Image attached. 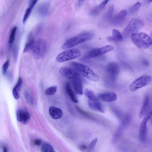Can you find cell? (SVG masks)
<instances>
[{
	"label": "cell",
	"mask_w": 152,
	"mask_h": 152,
	"mask_svg": "<svg viewBox=\"0 0 152 152\" xmlns=\"http://www.w3.org/2000/svg\"><path fill=\"white\" fill-rule=\"evenodd\" d=\"M70 65L71 67L89 80L95 82L99 81V76L87 66L76 62L71 63Z\"/></svg>",
	"instance_id": "obj_1"
},
{
	"label": "cell",
	"mask_w": 152,
	"mask_h": 152,
	"mask_svg": "<svg viewBox=\"0 0 152 152\" xmlns=\"http://www.w3.org/2000/svg\"><path fill=\"white\" fill-rule=\"evenodd\" d=\"M94 34L91 32H85L80 34L67 40L63 45L64 50L69 49L76 45L90 40L93 37Z\"/></svg>",
	"instance_id": "obj_2"
},
{
	"label": "cell",
	"mask_w": 152,
	"mask_h": 152,
	"mask_svg": "<svg viewBox=\"0 0 152 152\" xmlns=\"http://www.w3.org/2000/svg\"><path fill=\"white\" fill-rule=\"evenodd\" d=\"M131 39L137 47L141 49L148 48L152 45V39L145 33H137L131 35Z\"/></svg>",
	"instance_id": "obj_3"
},
{
	"label": "cell",
	"mask_w": 152,
	"mask_h": 152,
	"mask_svg": "<svg viewBox=\"0 0 152 152\" xmlns=\"http://www.w3.org/2000/svg\"><path fill=\"white\" fill-rule=\"evenodd\" d=\"M85 93L88 98V105L91 109L97 112L104 113L103 105L92 91L87 89L85 91Z\"/></svg>",
	"instance_id": "obj_4"
},
{
	"label": "cell",
	"mask_w": 152,
	"mask_h": 152,
	"mask_svg": "<svg viewBox=\"0 0 152 152\" xmlns=\"http://www.w3.org/2000/svg\"><path fill=\"white\" fill-rule=\"evenodd\" d=\"M81 55L80 50L74 49L66 50L60 53L56 58L57 62L61 63L77 58Z\"/></svg>",
	"instance_id": "obj_5"
},
{
	"label": "cell",
	"mask_w": 152,
	"mask_h": 152,
	"mask_svg": "<svg viewBox=\"0 0 152 152\" xmlns=\"http://www.w3.org/2000/svg\"><path fill=\"white\" fill-rule=\"evenodd\" d=\"M47 43L46 41L42 39H38L35 42L32 50L34 58L37 59L42 58L46 53Z\"/></svg>",
	"instance_id": "obj_6"
},
{
	"label": "cell",
	"mask_w": 152,
	"mask_h": 152,
	"mask_svg": "<svg viewBox=\"0 0 152 152\" xmlns=\"http://www.w3.org/2000/svg\"><path fill=\"white\" fill-rule=\"evenodd\" d=\"M144 26V24L142 21L138 19H133L124 29L123 35L126 37L133 33H137Z\"/></svg>",
	"instance_id": "obj_7"
},
{
	"label": "cell",
	"mask_w": 152,
	"mask_h": 152,
	"mask_svg": "<svg viewBox=\"0 0 152 152\" xmlns=\"http://www.w3.org/2000/svg\"><path fill=\"white\" fill-rule=\"evenodd\" d=\"M151 80L150 76L144 75L136 79L131 84L129 89L131 92L137 90L148 85Z\"/></svg>",
	"instance_id": "obj_8"
},
{
	"label": "cell",
	"mask_w": 152,
	"mask_h": 152,
	"mask_svg": "<svg viewBox=\"0 0 152 152\" xmlns=\"http://www.w3.org/2000/svg\"><path fill=\"white\" fill-rule=\"evenodd\" d=\"M113 49V47L111 45H106L105 47L89 51L86 53L85 57L86 59H89L99 57L112 51Z\"/></svg>",
	"instance_id": "obj_9"
},
{
	"label": "cell",
	"mask_w": 152,
	"mask_h": 152,
	"mask_svg": "<svg viewBox=\"0 0 152 152\" xmlns=\"http://www.w3.org/2000/svg\"><path fill=\"white\" fill-rule=\"evenodd\" d=\"M151 115V112L147 113L144 116L140 125L139 133V138L141 141L143 142H145L146 139L147 123Z\"/></svg>",
	"instance_id": "obj_10"
},
{
	"label": "cell",
	"mask_w": 152,
	"mask_h": 152,
	"mask_svg": "<svg viewBox=\"0 0 152 152\" xmlns=\"http://www.w3.org/2000/svg\"><path fill=\"white\" fill-rule=\"evenodd\" d=\"M59 73L62 77L70 80L81 77L80 73L71 67H63L60 68Z\"/></svg>",
	"instance_id": "obj_11"
},
{
	"label": "cell",
	"mask_w": 152,
	"mask_h": 152,
	"mask_svg": "<svg viewBox=\"0 0 152 152\" xmlns=\"http://www.w3.org/2000/svg\"><path fill=\"white\" fill-rule=\"evenodd\" d=\"M106 70L112 81L115 80L119 74V68L117 63L111 62L108 63L106 67Z\"/></svg>",
	"instance_id": "obj_12"
},
{
	"label": "cell",
	"mask_w": 152,
	"mask_h": 152,
	"mask_svg": "<svg viewBox=\"0 0 152 152\" xmlns=\"http://www.w3.org/2000/svg\"><path fill=\"white\" fill-rule=\"evenodd\" d=\"M99 99L106 102H111L116 101L117 98V94L113 92H106L98 95Z\"/></svg>",
	"instance_id": "obj_13"
},
{
	"label": "cell",
	"mask_w": 152,
	"mask_h": 152,
	"mask_svg": "<svg viewBox=\"0 0 152 152\" xmlns=\"http://www.w3.org/2000/svg\"><path fill=\"white\" fill-rule=\"evenodd\" d=\"M71 80L75 92L79 95H82L83 87L81 77L75 78Z\"/></svg>",
	"instance_id": "obj_14"
},
{
	"label": "cell",
	"mask_w": 152,
	"mask_h": 152,
	"mask_svg": "<svg viewBox=\"0 0 152 152\" xmlns=\"http://www.w3.org/2000/svg\"><path fill=\"white\" fill-rule=\"evenodd\" d=\"M17 118L19 122L26 124L30 119V116L28 112L23 110L19 109L17 112Z\"/></svg>",
	"instance_id": "obj_15"
},
{
	"label": "cell",
	"mask_w": 152,
	"mask_h": 152,
	"mask_svg": "<svg viewBox=\"0 0 152 152\" xmlns=\"http://www.w3.org/2000/svg\"><path fill=\"white\" fill-rule=\"evenodd\" d=\"M127 14L126 10L120 11L112 19V23L114 25L118 26L122 23L125 19Z\"/></svg>",
	"instance_id": "obj_16"
},
{
	"label": "cell",
	"mask_w": 152,
	"mask_h": 152,
	"mask_svg": "<svg viewBox=\"0 0 152 152\" xmlns=\"http://www.w3.org/2000/svg\"><path fill=\"white\" fill-rule=\"evenodd\" d=\"M49 113L51 117L55 119L61 118L63 114L61 109L53 106H51L49 108Z\"/></svg>",
	"instance_id": "obj_17"
},
{
	"label": "cell",
	"mask_w": 152,
	"mask_h": 152,
	"mask_svg": "<svg viewBox=\"0 0 152 152\" xmlns=\"http://www.w3.org/2000/svg\"><path fill=\"white\" fill-rule=\"evenodd\" d=\"M35 39L33 34L32 33H30L29 34L27 41L23 52H27L32 50L35 43Z\"/></svg>",
	"instance_id": "obj_18"
},
{
	"label": "cell",
	"mask_w": 152,
	"mask_h": 152,
	"mask_svg": "<svg viewBox=\"0 0 152 152\" xmlns=\"http://www.w3.org/2000/svg\"><path fill=\"white\" fill-rule=\"evenodd\" d=\"M149 105V98L148 95H146L144 99L142 107L139 114V117L142 118L147 113Z\"/></svg>",
	"instance_id": "obj_19"
},
{
	"label": "cell",
	"mask_w": 152,
	"mask_h": 152,
	"mask_svg": "<svg viewBox=\"0 0 152 152\" xmlns=\"http://www.w3.org/2000/svg\"><path fill=\"white\" fill-rule=\"evenodd\" d=\"M109 2L108 0L103 1L99 5L93 7L90 11V15L93 16H96L104 9Z\"/></svg>",
	"instance_id": "obj_20"
},
{
	"label": "cell",
	"mask_w": 152,
	"mask_h": 152,
	"mask_svg": "<svg viewBox=\"0 0 152 152\" xmlns=\"http://www.w3.org/2000/svg\"><path fill=\"white\" fill-rule=\"evenodd\" d=\"M48 3H43L38 6L37 9V13L39 16L43 17L46 16L48 13L49 7Z\"/></svg>",
	"instance_id": "obj_21"
},
{
	"label": "cell",
	"mask_w": 152,
	"mask_h": 152,
	"mask_svg": "<svg viewBox=\"0 0 152 152\" xmlns=\"http://www.w3.org/2000/svg\"><path fill=\"white\" fill-rule=\"evenodd\" d=\"M65 88L66 93L69 96L71 100L74 103H78L79 101L71 88L70 83L67 82L66 83Z\"/></svg>",
	"instance_id": "obj_22"
},
{
	"label": "cell",
	"mask_w": 152,
	"mask_h": 152,
	"mask_svg": "<svg viewBox=\"0 0 152 152\" xmlns=\"http://www.w3.org/2000/svg\"><path fill=\"white\" fill-rule=\"evenodd\" d=\"M123 37L120 32L117 29H113L111 36H109L107 39L110 41H120L123 40Z\"/></svg>",
	"instance_id": "obj_23"
},
{
	"label": "cell",
	"mask_w": 152,
	"mask_h": 152,
	"mask_svg": "<svg viewBox=\"0 0 152 152\" xmlns=\"http://www.w3.org/2000/svg\"><path fill=\"white\" fill-rule=\"evenodd\" d=\"M38 1L37 0H34V1H30L29 7L26 10L25 15H24L23 21L24 23H25L27 19H28L30 14L31 13L34 6Z\"/></svg>",
	"instance_id": "obj_24"
},
{
	"label": "cell",
	"mask_w": 152,
	"mask_h": 152,
	"mask_svg": "<svg viewBox=\"0 0 152 152\" xmlns=\"http://www.w3.org/2000/svg\"><path fill=\"white\" fill-rule=\"evenodd\" d=\"M22 83V79L21 78H19L17 84L13 89V95L14 98L16 100H18L19 98V91L21 87Z\"/></svg>",
	"instance_id": "obj_25"
},
{
	"label": "cell",
	"mask_w": 152,
	"mask_h": 152,
	"mask_svg": "<svg viewBox=\"0 0 152 152\" xmlns=\"http://www.w3.org/2000/svg\"><path fill=\"white\" fill-rule=\"evenodd\" d=\"M114 10H115L114 6L113 5L110 6L105 14L104 19L107 21L111 20L113 16Z\"/></svg>",
	"instance_id": "obj_26"
},
{
	"label": "cell",
	"mask_w": 152,
	"mask_h": 152,
	"mask_svg": "<svg viewBox=\"0 0 152 152\" xmlns=\"http://www.w3.org/2000/svg\"><path fill=\"white\" fill-rule=\"evenodd\" d=\"M141 5V2H137L133 5L131 7L129 10V13L132 14L137 12Z\"/></svg>",
	"instance_id": "obj_27"
},
{
	"label": "cell",
	"mask_w": 152,
	"mask_h": 152,
	"mask_svg": "<svg viewBox=\"0 0 152 152\" xmlns=\"http://www.w3.org/2000/svg\"><path fill=\"white\" fill-rule=\"evenodd\" d=\"M17 29V27H14L11 30L9 40V42L10 44H12L14 41Z\"/></svg>",
	"instance_id": "obj_28"
},
{
	"label": "cell",
	"mask_w": 152,
	"mask_h": 152,
	"mask_svg": "<svg viewBox=\"0 0 152 152\" xmlns=\"http://www.w3.org/2000/svg\"><path fill=\"white\" fill-rule=\"evenodd\" d=\"M57 87L56 86L50 87L47 88L45 91V94L49 95H54L57 92Z\"/></svg>",
	"instance_id": "obj_29"
},
{
	"label": "cell",
	"mask_w": 152,
	"mask_h": 152,
	"mask_svg": "<svg viewBox=\"0 0 152 152\" xmlns=\"http://www.w3.org/2000/svg\"><path fill=\"white\" fill-rule=\"evenodd\" d=\"M41 150L42 152H55V150L51 145L45 144L42 146Z\"/></svg>",
	"instance_id": "obj_30"
},
{
	"label": "cell",
	"mask_w": 152,
	"mask_h": 152,
	"mask_svg": "<svg viewBox=\"0 0 152 152\" xmlns=\"http://www.w3.org/2000/svg\"><path fill=\"white\" fill-rule=\"evenodd\" d=\"M9 65V59L7 60L4 63L2 67V72L4 75H5L7 71Z\"/></svg>",
	"instance_id": "obj_31"
},
{
	"label": "cell",
	"mask_w": 152,
	"mask_h": 152,
	"mask_svg": "<svg viewBox=\"0 0 152 152\" xmlns=\"http://www.w3.org/2000/svg\"><path fill=\"white\" fill-rule=\"evenodd\" d=\"M24 97L27 101L29 103H31V98L30 96L29 92L27 90L25 91L24 93Z\"/></svg>",
	"instance_id": "obj_32"
},
{
	"label": "cell",
	"mask_w": 152,
	"mask_h": 152,
	"mask_svg": "<svg viewBox=\"0 0 152 152\" xmlns=\"http://www.w3.org/2000/svg\"><path fill=\"white\" fill-rule=\"evenodd\" d=\"M97 141V138H95L89 144V148L90 149H92L94 148Z\"/></svg>",
	"instance_id": "obj_33"
},
{
	"label": "cell",
	"mask_w": 152,
	"mask_h": 152,
	"mask_svg": "<svg viewBox=\"0 0 152 152\" xmlns=\"http://www.w3.org/2000/svg\"><path fill=\"white\" fill-rule=\"evenodd\" d=\"M42 141L40 139H36L35 140L34 143L36 145L40 146L42 143Z\"/></svg>",
	"instance_id": "obj_34"
},
{
	"label": "cell",
	"mask_w": 152,
	"mask_h": 152,
	"mask_svg": "<svg viewBox=\"0 0 152 152\" xmlns=\"http://www.w3.org/2000/svg\"><path fill=\"white\" fill-rule=\"evenodd\" d=\"M84 1H79L78 2V5L79 6H80L82 4V3Z\"/></svg>",
	"instance_id": "obj_35"
},
{
	"label": "cell",
	"mask_w": 152,
	"mask_h": 152,
	"mask_svg": "<svg viewBox=\"0 0 152 152\" xmlns=\"http://www.w3.org/2000/svg\"><path fill=\"white\" fill-rule=\"evenodd\" d=\"M3 152H7V148L5 147H3Z\"/></svg>",
	"instance_id": "obj_36"
},
{
	"label": "cell",
	"mask_w": 152,
	"mask_h": 152,
	"mask_svg": "<svg viewBox=\"0 0 152 152\" xmlns=\"http://www.w3.org/2000/svg\"><path fill=\"white\" fill-rule=\"evenodd\" d=\"M81 147L83 149H86V147L84 145H83L81 146Z\"/></svg>",
	"instance_id": "obj_37"
}]
</instances>
